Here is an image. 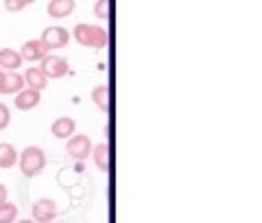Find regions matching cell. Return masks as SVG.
I'll return each instance as SVG.
<instances>
[{
	"instance_id": "603a6c76",
	"label": "cell",
	"mask_w": 262,
	"mask_h": 223,
	"mask_svg": "<svg viewBox=\"0 0 262 223\" xmlns=\"http://www.w3.org/2000/svg\"><path fill=\"white\" fill-rule=\"evenodd\" d=\"M22 3H24V5H31V3H35V0H22Z\"/></svg>"
},
{
	"instance_id": "44dd1931",
	"label": "cell",
	"mask_w": 262,
	"mask_h": 223,
	"mask_svg": "<svg viewBox=\"0 0 262 223\" xmlns=\"http://www.w3.org/2000/svg\"><path fill=\"white\" fill-rule=\"evenodd\" d=\"M7 201V186L5 184H0V204Z\"/></svg>"
},
{
	"instance_id": "8fae6325",
	"label": "cell",
	"mask_w": 262,
	"mask_h": 223,
	"mask_svg": "<svg viewBox=\"0 0 262 223\" xmlns=\"http://www.w3.org/2000/svg\"><path fill=\"white\" fill-rule=\"evenodd\" d=\"M24 86V77L18 72H5L3 81H0V94H15Z\"/></svg>"
},
{
	"instance_id": "7c38bea8",
	"label": "cell",
	"mask_w": 262,
	"mask_h": 223,
	"mask_svg": "<svg viewBox=\"0 0 262 223\" xmlns=\"http://www.w3.org/2000/svg\"><path fill=\"white\" fill-rule=\"evenodd\" d=\"M22 64V55L13 48H0V68L7 70H18Z\"/></svg>"
},
{
	"instance_id": "4fadbf2b",
	"label": "cell",
	"mask_w": 262,
	"mask_h": 223,
	"mask_svg": "<svg viewBox=\"0 0 262 223\" xmlns=\"http://www.w3.org/2000/svg\"><path fill=\"white\" fill-rule=\"evenodd\" d=\"M24 84H27L31 90H44L48 84V77L39 68H29L24 72Z\"/></svg>"
},
{
	"instance_id": "2e32d148",
	"label": "cell",
	"mask_w": 262,
	"mask_h": 223,
	"mask_svg": "<svg viewBox=\"0 0 262 223\" xmlns=\"http://www.w3.org/2000/svg\"><path fill=\"white\" fill-rule=\"evenodd\" d=\"M92 101L96 103L98 110L107 112L110 110V88L107 86H96L92 90Z\"/></svg>"
},
{
	"instance_id": "ac0fdd59",
	"label": "cell",
	"mask_w": 262,
	"mask_h": 223,
	"mask_svg": "<svg viewBox=\"0 0 262 223\" xmlns=\"http://www.w3.org/2000/svg\"><path fill=\"white\" fill-rule=\"evenodd\" d=\"M94 15L105 20L110 15V0H96L94 3Z\"/></svg>"
},
{
	"instance_id": "cb8c5ba5",
	"label": "cell",
	"mask_w": 262,
	"mask_h": 223,
	"mask_svg": "<svg viewBox=\"0 0 262 223\" xmlns=\"http://www.w3.org/2000/svg\"><path fill=\"white\" fill-rule=\"evenodd\" d=\"M3 77H5V72H0V81H3Z\"/></svg>"
},
{
	"instance_id": "277c9868",
	"label": "cell",
	"mask_w": 262,
	"mask_h": 223,
	"mask_svg": "<svg viewBox=\"0 0 262 223\" xmlns=\"http://www.w3.org/2000/svg\"><path fill=\"white\" fill-rule=\"evenodd\" d=\"M66 151L75 160H85L92 153V140L88 136H70L68 145H66Z\"/></svg>"
},
{
	"instance_id": "30bf717a",
	"label": "cell",
	"mask_w": 262,
	"mask_h": 223,
	"mask_svg": "<svg viewBox=\"0 0 262 223\" xmlns=\"http://www.w3.org/2000/svg\"><path fill=\"white\" fill-rule=\"evenodd\" d=\"M39 90H22V92L15 94V107L22 112H27V110H33L37 103H39Z\"/></svg>"
},
{
	"instance_id": "9c48e42d",
	"label": "cell",
	"mask_w": 262,
	"mask_h": 223,
	"mask_svg": "<svg viewBox=\"0 0 262 223\" xmlns=\"http://www.w3.org/2000/svg\"><path fill=\"white\" fill-rule=\"evenodd\" d=\"M75 7H77L75 0H51L46 7V11L51 18L61 20V18H68V15L75 11Z\"/></svg>"
},
{
	"instance_id": "e0dca14e",
	"label": "cell",
	"mask_w": 262,
	"mask_h": 223,
	"mask_svg": "<svg viewBox=\"0 0 262 223\" xmlns=\"http://www.w3.org/2000/svg\"><path fill=\"white\" fill-rule=\"evenodd\" d=\"M15 217H18V206L9 201L0 204V223H13Z\"/></svg>"
},
{
	"instance_id": "ba28073f",
	"label": "cell",
	"mask_w": 262,
	"mask_h": 223,
	"mask_svg": "<svg viewBox=\"0 0 262 223\" xmlns=\"http://www.w3.org/2000/svg\"><path fill=\"white\" fill-rule=\"evenodd\" d=\"M75 129H77L75 120H72L70 116H61L51 125V134L55 138H59V140H68L70 136H75Z\"/></svg>"
},
{
	"instance_id": "6da1fadb",
	"label": "cell",
	"mask_w": 262,
	"mask_h": 223,
	"mask_svg": "<svg viewBox=\"0 0 262 223\" xmlns=\"http://www.w3.org/2000/svg\"><path fill=\"white\" fill-rule=\"evenodd\" d=\"M72 37L81 46H90V48H103L107 44V33H105L103 27H98V24H85V22L77 24L72 29Z\"/></svg>"
},
{
	"instance_id": "8992f818",
	"label": "cell",
	"mask_w": 262,
	"mask_h": 223,
	"mask_svg": "<svg viewBox=\"0 0 262 223\" xmlns=\"http://www.w3.org/2000/svg\"><path fill=\"white\" fill-rule=\"evenodd\" d=\"M57 217V204L51 197H42L33 204V219L37 223H51Z\"/></svg>"
},
{
	"instance_id": "52a82bcc",
	"label": "cell",
	"mask_w": 262,
	"mask_h": 223,
	"mask_svg": "<svg viewBox=\"0 0 262 223\" xmlns=\"http://www.w3.org/2000/svg\"><path fill=\"white\" fill-rule=\"evenodd\" d=\"M51 53V48H48L42 39H29V42H24L22 46V59H29V62H42L44 57Z\"/></svg>"
},
{
	"instance_id": "5b68a950",
	"label": "cell",
	"mask_w": 262,
	"mask_h": 223,
	"mask_svg": "<svg viewBox=\"0 0 262 223\" xmlns=\"http://www.w3.org/2000/svg\"><path fill=\"white\" fill-rule=\"evenodd\" d=\"M39 39H42L51 51H55V48H63L66 44L70 42V33L66 31L63 27H46Z\"/></svg>"
},
{
	"instance_id": "5bb4252c",
	"label": "cell",
	"mask_w": 262,
	"mask_h": 223,
	"mask_svg": "<svg viewBox=\"0 0 262 223\" xmlns=\"http://www.w3.org/2000/svg\"><path fill=\"white\" fill-rule=\"evenodd\" d=\"M18 162V151L9 143H0V169H11Z\"/></svg>"
},
{
	"instance_id": "9a60e30c",
	"label": "cell",
	"mask_w": 262,
	"mask_h": 223,
	"mask_svg": "<svg viewBox=\"0 0 262 223\" xmlns=\"http://www.w3.org/2000/svg\"><path fill=\"white\" fill-rule=\"evenodd\" d=\"M92 153H94L96 167L101 169V171H107V169H110V147H107V143L96 145V147L92 149Z\"/></svg>"
},
{
	"instance_id": "7402d4cb",
	"label": "cell",
	"mask_w": 262,
	"mask_h": 223,
	"mask_svg": "<svg viewBox=\"0 0 262 223\" xmlns=\"http://www.w3.org/2000/svg\"><path fill=\"white\" fill-rule=\"evenodd\" d=\"M18 223H35V221H33V219H20Z\"/></svg>"
},
{
	"instance_id": "d6986e66",
	"label": "cell",
	"mask_w": 262,
	"mask_h": 223,
	"mask_svg": "<svg viewBox=\"0 0 262 223\" xmlns=\"http://www.w3.org/2000/svg\"><path fill=\"white\" fill-rule=\"evenodd\" d=\"M9 120H11V112H9V107H7L5 103H0V131H3L7 125H9Z\"/></svg>"
},
{
	"instance_id": "3957f363",
	"label": "cell",
	"mask_w": 262,
	"mask_h": 223,
	"mask_svg": "<svg viewBox=\"0 0 262 223\" xmlns=\"http://www.w3.org/2000/svg\"><path fill=\"white\" fill-rule=\"evenodd\" d=\"M39 70L51 79H61L63 74H68V62H66L63 57H57V55H46L42 59Z\"/></svg>"
},
{
	"instance_id": "ffe728a7",
	"label": "cell",
	"mask_w": 262,
	"mask_h": 223,
	"mask_svg": "<svg viewBox=\"0 0 262 223\" xmlns=\"http://www.w3.org/2000/svg\"><path fill=\"white\" fill-rule=\"evenodd\" d=\"M24 7H27V5H24L22 0H5V9H7V11H11V13L22 11Z\"/></svg>"
},
{
	"instance_id": "7a4b0ae2",
	"label": "cell",
	"mask_w": 262,
	"mask_h": 223,
	"mask_svg": "<svg viewBox=\"0 0 262 223\" xmlns=\"http://www.w3.org/2000/svg\"><path fill=\"white\" fill-rule=\"evenodd\" d=\"M46 167V155L39 147H27L20 153V171L24 177H35Z\"/></svg>"
}]
</instances>
